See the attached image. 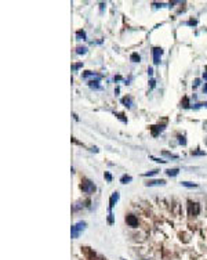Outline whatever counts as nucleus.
Masks as SVG:
<instances>
[{
  "label": "nucleus",
  "mask_w": 207,
  "mask_h": 260,
  "mask_svg": "<svg viewBox=\"0 0 207 260\" xmlns=\"http://www.w3.org/2000/svg\"><path fill=\"white\" fill-rule=\"evenodd\" d=\"M80 188H82V191L84 192V194H94V192L97 191L95 184H94L91 180H89V179H83Z\"/></svg>",
  "instance_id": "nucleus-1"
},
{
  "label": "nucleus",
  "mask_w": 207,
  "mask_h": 260,
  "mask_svg": "<svg viewBox=\"0 0 207 260\" xmlns=\"http://www.w3.org/2000/svg\"><path fill=\"white\" fill-rule=\"evenodd\" d=\"M86 221H79V223H76L73 227H72V238H79V235L82 234L83 231H84V228H86Z\"/></svg>",
  "instance_id": "nucleus-2"
},
{
  "label": "nucleus",
  "mask_w": 207,
  "mask_h": 260,
  "mask_svg": "<svg viewBox=\"0 0 207 260\" xmlns=\"http://www.w3.org/2000/svg\"><path fill=\"white\" fill-rule=\"evenodd\" d=\"M188 213H189V216H197L200 213V205L197 202L189 201L188 202Z\"/></svg>",
  "instance_id": "nucleus-3"
},
{
  "label": "nucleus",
  "mask_w": 207,
  "mask_h": 260,
  "mask_svg": "<svg viewBox=\"0 0 207 260\" xmlns=\"http://www.w3.org/2000/svg\"><path fill=\"white\" fill-rule=\"evenodd\" d=\"M152 54H153V62H155V65H159V64H160V57H162V54H163V49H160V47H153Z\"/></svg>",
  "instance_id": "nucleus-4"
},
{
  "label": "nucleus",
  "mask_w": 207,
  "mask_h": 260,
  "mask_svg": "<svg viewBox=\"0 0 207 260\" xmlns=\"http://www.w3.org/2000/svg\"><path fill=\"white\" fill-rule=\"evenodd\" d=\"M83 79H90L91 78V80H101L102 79V75H100V73H95V72H91V71H86V72L82 75Z\"/></svg>",
  "instance_id": "nucleus-5"
},
{
  "label": "nucleus",
  "mask_w": 207,
  "mask_h": 260,
  "mask_svg": "<svg viewBox=\"0 0 207 260\" xmlns=\"http://www.w3.org/2000/svg\"><path fill=\"white\" fill-rule=\"evenodd\" d=\"M119 198H120V194L118 191H115L113 194L111 195V199H109V212H112V209L115 208V205L118 203Z\"/></svg>",
  "instance_id": "nucleus-6"
},
{
  "label": "nucleus",
  "mask_w": 207,
  "mask_h": 260,
  "mask_svg": "<svg viewBox=\"0 0 207 260\" xmlns=\"http://www.w3.org/2000/svg\"><path fill=\"white\" fill-rule=\"evenodd\" d=\"M164 127H166V125H156V126H152L150 127V133H152V136H153V137H157V136H159V134L162 133V131H163L164 130Z\"/></svg>",
  "instance_id": "nucleus-7"
},
{
  "label": "nucleus",
  "mask_w": 207,
  "mask_h": 260,
  "mask_svg": "<svg viewBox=\"0 0 207 260\" xmlns=\"http://www.w3.org/2000/svg\"><path fill=\"white\" fill-rule=\"evenodd\" d=\"M126 223L129 224L130 227H137L138 226V219L134 214H127L126 216Z\"/></svg>",
  "instance_id": "nucleus-8"
},
{
  "label": "nucleus",
  "mask_w": 207,
  "mask_h": 260,
  "mask_svg": "<svg viewBox=\"0 0 207 260\" xmlns=\"http://www.w3.org/2000/svg\"><path fill=\"white\" fill-rule=\"evenodd\" d=\"M166 184V181L164 180H149L148 181V183H145V185H147V187H153V185H164Z\"/></svg>",
  "instance_id": "nucleus-9"
},
{
  "label": "nucleus",
  "mask_w": 207,
  "mask_h": 260,
  "mask_svg": "<svg viewBox=\"0 0 207 260\" xmlns=\"http://www.w3.org/2000/svg\"><path fill=\"white\" fill-rule=\"evenodd\" d=\"M120 101H121V104L126 105L127 108H131V107H133V98L130 97V96H126V97H123Z\"/></svg>",
  "instance_id": "nucleus-10"
},
{
  "label": "nucleus",
  "mask_w": 207,
  "mask_h": 260,
  "mask_svg": "<svg viewBox=\"0 0 207 260\" xmlns=\"http://www.w3.org/2000/svg\"><path fill=\"white\" fill-rule=\"evenodd\" d=\"M98 83H100V80H89V87L93 89V90H101L102 87H101Z\"/></svg>",
  "instance_id": "nucleus-11"
},
{
  "label": "nucleus",
  "mask_w": 207,
  "mask_h": 260,
  "mask_svg": "<svg viewBox=\"0 0 207 260\" xmlns=\"http://www.w3.org/2000/svg\"><path fill=\"white\" fill-rule=\"evenodd\" d=\"M178 173H179V169H178V167H174V169H167V170H166V174H167V176H170V177L178 176Z\"/></svg>",
  "instance_id": "nucleus-12"
},
{
  "label": "nucleus",
  "mask_w": 207,
  "mask_h": 260,
  "mask_svg": "<svg viewBox=\"0 0 207 260\" xmlns=\"http://www.w3.org/2000/svg\"><path fill=\"white\" fill-rule=\"evenodd\" d=\"M87 35L86 32L83 31V29H79V31H76V39L77 40H86Z\"/></svg>",
  "instance_id": "nucleus-13"
},
{
  "label": "nucleus",
  "mask_w": 207,
  "mask_h": 260,
  "mask_svg": "<svg viewBox=\"0 0 207 260\" xmlns=\"http://www.w3.org/2000/svg\"><path fill=\"white\" fill-rule=\"evenodd\" d=\"M131 180H133V177L129 176V174H123V176L120 177V183H121V184H127V183H130Z\"/></svg>",
  "instance_id": "nucleus-14"
},
{
  "label": "nucleus",
  "mask_w": 207,
  "mask_h": 260,
  "mask_svg": "<svg viewBox=\"0 0 207 260\" xmlns=\"http://www.w3.org/2000/svg\"><path fill=\"white\" fill-rule=\"evenodd\" d=\"M162 155L167 156V158H171V159H178V155H177V154H173V152H168V151H163Z\"/></svg>",
  "instance_id": "nucleus-15"
},
{
  "label": "nucleus",
  "mask_w": 207,
  "mask_h": 260,
  "mask_svg": "<svg viewBox=\"0 0 207 260\" xmlns=\"http://www.w3.org/2000/svg\"><path fill=\"white\" fill-rule=\"evenodd\" d=\"M130 60H131L133 62H139L141 61V55H139L138 53H133V54L130 55Z\"/></svg>",
  "instance_id": "nucleus-16"
},
{
  "label": "nucleus",
  "mask_w": 207,
  "mask_h": 260,
  "mask_svg": "<svg viewBox=\"0 0 207 260\" xmlns=\"http://www.w3.org/2000/svg\"><path fill=\"white\" fill-rule=\"evenodd\" d=\"M181 185H184V187H189V188L197 187L196 183H191V181H181Z\"/></svg>",
  "instance_id": "nucleus-17"
},
{
  "label": "nucleus",
  "mask_w": 207,
  "mask_h": 260,
  "mask_svg": "<svg viewBox=\"0 0 207 260\" xmlns=\"http://www.w3.org/2000/svg\"><path fill=\"white\" fill-rule=\"evenodd\" d=\"M159 173V169H153V170H150V172H147V173H144L142 176L144 177H150V176H155V174Z\"/></svg>",
  "instance_id": "nucleus-18"
},
{
  "label": "nucleus",
  "mask_w": 207,
  "mask_h": 260,
  "mask_svg": "<svg viewBox=\"0 0 207 260\" xmlns=\"http://www.w3.org/2000/svg\"><path fill=\"white\" fill-rule=\"evenodd\" d=\"M76 53H77V54H86V53H87V47H82V46L76 47Z\"/></svg>",
  "instance_id": "nucleus-19"
},
{
  "label": "nucleus",
  "mask_w": 207,
  "mask_h": 260,
  "mask_svg": "<svg viewBox=\"0 0 207 260\" xmlns=\"http://www.w3.org/2000/svg\"><path fill=\"white\" fill-rule=\"evenodd\" d=\"M192 155L193 156H204L206 155V152L204 151H192Z\"/></svg>",
  "instance_id": "nucleus-20"
},
{
  "label": "nucleus",
  "mask_w": 207,
  "mask_h": 260,
  "mask_svg": "<svg viewBox=\"0 0 207 260\" xmlns=\"http://www.w3.org/2000/svg\"><path fill=\"white\" fill-rule=\"evenodd\" d=\"M83 66V62H77V64L72 65V71H77V69H80Z\"/></svg>",
  "instance_id": "nucleus-21"
},
{
  "label": "nucleus",
  "mask_w": 207,
  "mask_h": 260,
  "mask_svg": "<svg viewBox=\"0 0 207 260\" xmlns=\"http://www.w3.org/2000/svg\"><path fill=\"white\" fill-rule=\"evenodd\" d=\"M113 221H115L113 213H112V212H109V214H108V223H109V224H113Z\"/></svg>",
  "instance_id": "nucleus-22"
},
{
  "label": "nucleus",
  "mask_w": 207,
  "mask_h": 260,
  "mask_svg": "<svg viewBox=\"0 0 207 260\" xmlns=\"http://www.w3.org/2000/svg\"><path fill=\"white\" fill-rule=\"evenodd\" d=\"M116 116H118V118L121 120V122L127 123V119H126V118H124V115H123V114H116Z\"/></svg>",
  "instance_id": "nucleus-23"
},
{
  "label": "nucleus",
  "mask_w": 207,
  "mask_h": 260,
  "mask_svg": "<svg viewBox=\"0 0 207 260\" xmlns=\"http://www.w3.org/2000/svg\"><path fill=\"white\" fill-rule=\"evenodd\" d=\"M150 159H153L155 162H157V163H166L167 161H163V159H159V158H155V156H150Z\"/></svg>",
  "instance_id": "nucleus-24"
},
{
  "label": "nucleus",
  "mask_w": 207,
  "mask_h": 260,
  "mask_svg": "<svg viewBox=\"0 0 207 260\" xmlns=\"http://www.w3.org/2000/svg\"><path fill=\"white\" fill-rule=\"evenodd\" d=\"M197 24V21L196 19H189V21L186 22V25H191V26H195Z\"/></svg>",
  "instance_id": "nucleus-25"
},
{
  "label": "nucleus",
  "mask_w": 207,
  "mask_h": 260,
  "mask_svg": "<svg viewBox=\"0 0 207 260\" xmlns=\"http://www.w3.org/2000/svg\"><path fill=\"white\" fill-rule=\"evenodd\" d=\"M105 179H106V181H109V183L112 181V176H111L109 172H105Z\"/></svg>",
  "instance_id": "nucleus-26"
},
{
  "label": "nucleus",
  "mask_w": 207,
  "mask_h": 260,
  "mask_svg": "<svg viewBox=\"0 0 207 260\" xmlns=\"http://www.w3.org/2000/svg\"><path fill=\"white\" fill-rule=\"evenodd\" d=\"M153 6L156 8H159V7H166V4L164 3H153Z\"/></svg>",
  "instance_id": "nucleus-27"
},
{
  "label": "nucleus",
  "mask_w": 207,
  "mask_h": 260,
  "mask_svg": "<svg viewBox=\"0 0 207 260\" xmlns=\"http://www.w3.org/2000/svg\"><path fill=\"white\" fill-rule=\"evenodd\" d=\"M179 144H181V145H185L186 144L185 137H179Z\"/></svg>",
  "instance_id": "nucleus-28"
},
{
  "label": "nucleus",
  "mask_w": 207,
  "mask_h": 260,
  "mask_svg": "<svg viewBox=\"0 0 207 260\" xmlns=\"http://www.w3.org/2000/svg\"><path fill=\"white\" fill-rule=\"evenodd\" d=\"M200 84V79H196L195 80V83H193V87H197Z\"/></svg>",
  "instance_id": "nucleus-29"
},
{
  "label": "nucleus",
  "mask_w": 207,
  "mask_h": 260,
  "mask_svg": "<svg viewBox=\"0 0 207 260\" xmlns=\"http://www.w3.org/2000/svg\"><path fill=\"white\" fill-rule=\"evenodd\" d=\"M148 73H149V76H152V75H153V69H152V68H148Z\"/></svg>",
  "instance_id": "nucleus-30"
},
{
  "label": "nucleus",
  "mask_w": 207,
  "mask_h": 260,
  "mask_svg": "<svg viewBox=\"0 0 207 260\" xmlns=\"http://www.w3.org/2000/svg\"><path fill=\"white\" fill-rule=\"evenodd\" d=\"M155 87V79H150V89Z\"/></svg>",
  "instance_id": "nucleus-31"
},
{
  "label": "nucleus",
  "mask_w": 207,
  "mask_h": 260,
  "mask_svg": "<svg viewBox=\"0 0 207 260\" xmlns=\"http://www.w3.org/2000/svg\"><path fill=\"white\" fill-rule=\"evenodd\" d=\"M115 80H121V76H115Z\"/></svg>",
  "instance_id": "nucleus-32"
},
{
  "label": "nucleus",
  "mask_w": 207,
  "mask_h": 260,
  "mask_svg": "<svg viewBox=\"0 0 207 260\" xmlns=\"http://www.w3.org/2000/svg\"><path fill=\"white\" fill-rule=\"evenodd\" d=\"M203 79H204V80H207V72H204V73H203Z\"/></svg>",
  "instance_id": "nucleus-33"
},
{
  "label": "nucleus",
  "mask_w": 207,
  "mask_h": 260,
  "mask_svg": "<svg viewBox=\"0 0 207 260\" xmlns=\"http://www.w3.org/2000/svg\"><path fill=\"white\" fill-rule=\"evenodd\" d=\"M104 6H105V4H104V3H101V4H100V8H101V11L104 10Z\"/></svg>",
  "instance_id": "nucleus-34"
},
{
  "label": "nucleus",
  "mask_w": 207,
  "mask_h": 260,
  "mask_svg": "<svg viewBox=\"0 0 207 260\" xmlns=\"http://www.w3.org/2000/svg\"><path fill=\"white\" fill-rule=\"evenodd\" d=\"M204 91H206V93H207V84H206V86H204Z\"/></svg>",
  "instance_id": "nucleus-35"
},
{
  "label": "nucleus",
  "mask_w": 207,
  "mask_h": 260,
  "mask_svg": "<svg viewBox=\"0 0 207 260\" xmlns=\"http://www.w3.org/2000/svg\"><path fill=\"white\" fill-rule=\"evenodd\" d=\"M121 260H124V259H121Z\"/></svg>",
  "instance_id": "nucleus-36"
}]
</instances>
